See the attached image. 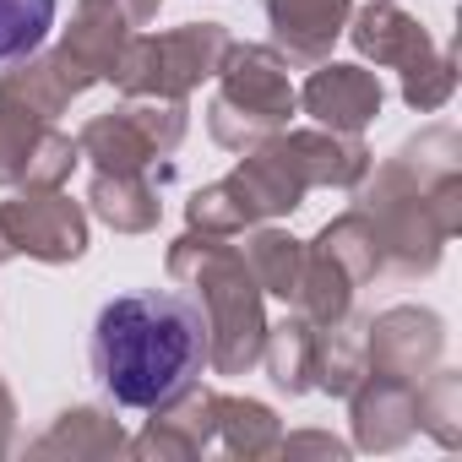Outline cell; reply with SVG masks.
Listing matches in <instances>:
<instances>
[{
	"label": "cell",
	"mask_w": 462,
	"mask_h": 462,
	"mask_svg": "<svg viewBox=\"0 0 462 462\" xmlns=\"http://www.w3.org/2000/svg\"><path fill=\"white\" fill-rule=\"evenodd\" d=\"M12 419H17V402H12V392H6V381H0V451L12 446Z\"/></svg>",
	"instance_id": "4dcf8cb0"
},
{
	"label": "cell",
	"mask_w": 462,
	"mask_h": 462,
	"mask_svg": "<svg viewBox=\"0 0 462 462\" xmlns=\"http://www.w3.org/2000/svg\"><path fill=\"white\" fill-rule=\"evenodd\" d=\"M131 440L104 408H66L50 435L33 440V457H120Z\"/></svg>",
	"instance_id": "7402d4cb"
},
{
	"label": "cell",
	"mask_w": 462,
	"mask_h": 462,
	"mask_svg": "<svg viewBox=\"0 0 462 462\" xmlns=\"http://www.w3.org/2000/svg\"><path fill=\"white\" fill-rule=\"evenodd\" d=\"M300 109L316 125H327V131L359 136L381 115V82L365 66H332V60H321V66H310V82L300 88Z\"/></svg>",
	"instance_id": "4fadbf2b"
},
{
	"label": "cell",
	"mask_w": 462,
	"mask_h": 462,
	"mask_svg": "<svg viewBox=\"0 0 462 462\" xmlns=\"http://www.w3.org/2000/svg\"><path fill=\"white\" fill-rule=\"evenodd\" d=\"M240 262L251 267L256 289L262 294H278V300H294V283H300V262H305V245L283 228H256V235L240 245Z\"/></svg>",
	"instance_id": "cb8c5ba5"
},
{
	"label": "cell",
	"mask_w": 462,
	"mask_h": 462,
	"mask_svg": "<svg viewBox=\"0 0 462 462\" xmlns=\"http://www.w3.org/2000/svg\"><path fill=\"white\" fill-rule=\"evenodd\" d=\"M55 6L60 0H0V66L44 44V33L55 28Z\"/></svg>",
	"instance_id": "4316f807"
},
{
	"label": "cell",
	"mask_w": 462,
	"mask_h": 462,
	"mask_svg": "<svg viewBox=\"0 0 462 462\" xmlns=\"http://www.w3.org/2000/svg\"><path fill=\"white\" fill-rule=\"evenodd\" d=\"M93 375L120 408H163L180 392L196 386L207 370V316L196 294L180 289H147V294H120L98 310L93 327Z\"/></svg>",
	"instance_id": "6da1fadb"
},
{
	"label": "cell",
	"mask_w": 462,
	"mask_h": 462,
	"mask_svg": "<svg viewBox=\"0 0 462 462\" xmlns=\"http://www.w3.org/2000/svg\"><path fill=\"white\" fill-rule=\"evenodd\" d=\"M267 23L289 66H321L348 28V0H267Z\"/></svg>",
	"instance_id": "9a60e30c"
},
{
	"label": "cell",
	"mask_w": 462,
	"mask_h": 462,
	"mask_svg": "<svg viewBox=\"0 0 462 462\" xmlns=\"http://www.w3.org/2000/svg\"><path fill=\"white\" fill-rule=\"evenodd\" d=\"M348 408H354V440L365 451H397L419 430V386L402 375L370 370L348 392Z\"/></svg>",
	"instance_id": "5bb4252c"
},
{
	"label": "cell",
	"mask_w": 462,
	"mask_h": 462,
	"mask_svg": "<svg viewBox=\"0 0 462 462\" xmlns=\"http://www.w3.org/2000/svg\"><path fill=\"white\" fill-rule=\"evenodd\" d=\"M278 451H283V457H289V451H327V457H343L348 446L332 440V435H289V440H278Z\"/></svg>",
	"instance_id": "f1b7e54d"
},
{
	"label": "cell",
	"mask_w": 462,
	"mask_h": 462,
	"mask_svg": "<svg viewBox=\"0 0 462 462\" xmlns=\"http://www.w3.org/2000/svg\"><path fill=\"white\" fill-rule=\"evenodd\" d=\"M228 44L235 39H228L223 23H185L174 33H131L109 82L125 98H190L207 77H217Z\"/></svg>",
	"instance_id": "5b68a950"
},
{
	"label": "cell",
	"mask_w": 462,
	"mask_h": 462,
	"mask_svg": "<svg viewBox=\"0 0 462 462\" xmlns=\"http://www.w3.org/2000/svg\"><path fill=\"white\" fill-rule=\"evenodd\" d=\"M115 6H120V12H125L136 28H147V23L158 17V6H163V0H115Z\"/></svg>",
	"instance_id": "f546056e"
},
{
	"label": "cell",
	"mask_w": 462,
	"mask_h": 462,
	"mask_svg": "<svg viewBox=\"0 0 462 462\" xmlns=\"http://www.w3.org/2000/svg\"><path fill=\"white\" fill-rule=\"evenodd\" d=\"M131 33H136V23L115 6V0H77V17H71V28L60 39V55L88 82H109V71L120 60V50L131 44Z\"/></svg>",
	"instance_id": "e0dca14e"
},
{
	"label": "cell",
	"mask_w": 462,
	"mask_h": 462,
	"mask_svg": "<svg viewBox=\"0 0 462 462\" xmlns=\"http://www.w3.org/2000/svg\"><path fill=\"white\" fill-rule=\"evenodd\" d=\"M462 169V142L457 131L446 125H430L419 131L413 142H402L381 169L375 180L365 174L354 190H359V212L370 217L375 228V245H381V267H392L397 278H424L440 267V251H446V223L435 212V180L440 174H457Z\"/></svg>",
	"instance_id": "7a4b0ae2"
},
{
	"label": "cell",
	"mask_w": 462,
	"mask_h": 462,
	"mask_svg": "<svg viewBox=\"0 0 462 462\" xmlns=\"http://www.w3.org/2000/svg\"><path fill=\"white\" fill-rule=\"evenodd\" d=\"M88 207L115 228V235H147V228H158V217H163V201L147 185V174H93Z\"/></svg>",
	"instance_id": "ffe728a7"
},
{
	"label": "cell",
	"mask_w": 462,
	"mask_h": 462,
	"mask_svg": "<svg viewBox=\"0 0 462 462\" xmlns=\"http://www.w3.org/2000/svg\"><path fill=\"white\" fill-rule=\"evenodd\" d=\"M283 430H278V413L267 402H251V397H217V440L228 457H267L278 451Z\"/></svg>",
	"instance_id": "603a6c76"
},
{
	"label": "cell",
	"mask_w": 462,
	"mask_h": 462,
	"mask_svg": "<svg viewBox=\"0 0 462 462\" xmlns=\"http://www.w3.org/2000/svg\"><path fill=\"white\" fill-rule=\"evenodd\" d=\"M370 375V348H365V321L354 316H337L327 327H316V365H310V381L332 397H348L359 381Z\"/></svg>",
	"instance_id": "d6986e66"
},
{
	"label": "cell",
	"mask_w": 462,
	"mask_h": 462,
	"mask_svg": "<svg viewBox=\"0 0 462 462\" xmlns=\"http://www.w3.org/2000/svg\"><path fill=\"white\" fill-rule=\"evenodd\" d=\"M457 419H462V375L435 370L430 386H419V430H430L440 446H457Z\"/></svg>",
	"instance_id": "83f0119b"
},
{
	"label": "cell",
	"mask_w": 462,
	"mask_h": 462,
	"mask_svg": "<svg viewBox=\"0 0 462 462\" xmlns=\"http://www.w3.org/2000/svg\"><path fill=\"white\" fill-rule=\"evenodd\" d=\"M217 440V392L190 386L174 402L152 408V424L125 446L136 457H201Z\"/></svg>",
	"instance_id": "2e32d148"
},
{
	"label": "cell",
	"mask_w": 462,
	"mask_h": 462,
	"mask_svg": "<svg viewBox=\"0 0 462 462\" xmlns=\"http://www.w3.org/2000/svg\"><path fill=\"white\" fill-rule=\"evenodd\" d=\"M223 185L235 190L245 228H251V223H267V217L294 212V207L305 201V190H310V180H305V169H300V158H294V147H289V136H283V131H278V136H267L262 147H251V152L240 158V169L228 174Z\"/></svg>",
	"instance_id": "9c48e42d"
},
{
	"label": "cell",
	"mask_w": 462,
	"mask_h": 462,
	"mask_svg": "<svg viewBox=\"0 0 462 462\" xmlns=\"http://www.w3.org/2000/svg\"><path fill=\"white\" fill-rule=\"evenodd\" d=\"M0 228H6V245L17 256L50 262V267L77 262L88 251V212L60 185H23L0 207Z\"/></svg>",
	"instance_id": "ba28073f"
},
{
	"label": "cell",
	"mask_w": 462,
	"mask_h": 462,
	"mask_svg": "<svg viewBox=\"0 0 462 462\" xmlns=\"http://www.w3.org/2000/svg\"><path fill=\"white\" fill-rule=\"evenodd\" d=\"M348 39H354V50H359L365 60L402 71V104H408V109L435 115V109L451 98V88H457V60H451L446 50H435L430 33H424L402 6H392V0H370V6L354 17Z\"/></svg>",
	"instance_id": "8992f818"
},
{
	"label": "cell",
	"mask_w": 462,
	"mask_h": 462,
	"mask_svg": "<svg viewBox=\"0 0 462 462\" xmlns=\"http://www.w3.org/2000/svg\"><path fill=\"white\" fill-rule=\"evenodd\" d=\"M365 348H370V370H381V375H402V381L419 386V381L440 365L446 327H440L435 310L397 305V310H381L375 321H365Z\"/></svg>",
	"instance_id": "8fae6325"
},
{
	"label": "cell",
	"mask_w": 462,
	"mask_h": 462,
	"mask_svg": "<svg viewBox=\"0 0 462 462\" xmlns=\"http://www.w3.org/2000/svg\"><path fill=\"white\" fill-rule=\"evenodd\" d=\"M262 359H267V375H273L289 397L310 392V386H316V381H310V365H316V327H310L305 316H294V321H283V327H267Z\"/></svg>",
	"instance_id": "d4e9b609"
},
{
	"label": "cell",
	"mask_w": 462,
	"mask_h": 462,
	"mask_svg": "<svg viewBox=\"0 0 462 462\" xmlns=\"http://www.w3.org/2000/svg\"><path fill=\"white\" fill-rule=\"evenodd\" d=\"M300 93L289 82V60L273 44H228L217 66V98L207 104V131L228 152H251L289 125Z\"/></svg>",
	"instance_id": "277c9868"
},
{
	"label": "cell",
	"mask_w": 462,
	"mask_h": 462,
	"mask_svg": "<svg viewBox=\"0 0 462 462\" xmlns=\"http://www.w3.org/2000/svg\"><path fill=\"white\" fill-rule=\"evenodd\" d=\"M6 66L12 71H0V104L17 109V115H33V120H50V125L71 109V98H82L93 88L60 50L55 55L33 50V55H17Z\"/></svg>",
	"instance_id": "7c38bea8"
},
{
	"label": "cell",
	"mask_w": 462,
	"mask_h": 462,
	"mask_svg": "<svg viewBox=\"0 0 462 462\" xmlns=\"http://www.w3.org/2000/svg\"><path fill=\"white\" fill-rule=\"evenodd\" d=\"M310 245H321L337 267H348V278L354 283H370L375 273H381V245H375V228H370V217L354 207V212H343V217H332L321 235L310 240Z\"/></svg>",
	"instance_id": "484cf974"
},
{
	"label": "cell",
	"mask_w": 462,
	"mask_h": 462,
	"mask_svg": "<svg viewBox=\"0 0 462 462\" xmlns=\"http://www.w3.org/2000/svg\"><path fill=\"white\" fill-rule=\"evenodd\" d=\"M283 136H289V147H294V158H300V169H305L310 185L354 190L370 174V147L359 136H348V131L316 125V131H283Z\"/></svg>",
	"instance_id": "ac0fdd59"
},
{
	"label": "cell",
	"mask_w": 462,
	"mask_h": 462,
	"mask_svg": "<svg viewBox=\"0 0 462 462\" xmlns=\"http://www.w3.org/2000/svg\"><path fill=\"white\" fill-rule=\"evenodd\" d=\"M169 278L190 283V294L207 316V348H212L207 365L217 375H245L262 359L267 310H262V289H256L251 267L228 245V235H201V228L180 235L169 251Z\"/></svg>",
	"instance_id": "3957f363"
},
{
	"label": "cell",
	"mask_w": 462,
	"mask_h": 462,
	"mask_svg": "<svg viewBox=\"0 0 462 462\" xmlns=\"http://www.w3.org/2000/svg\"><path fill=\"white\" fill-rule=\"evenodd\" d=\"M77 142L60 136L50 120L17 115L0 104V185H66L77 169Z\"/></svg>",
	"instance_id": "30bf717a"
},
{
	"label": "cell",
	"mask_w": 462,
	"mask_h": 462,
	"mask_svg": "<svg viewBox=\"0 0 462 462\" xmlns=\"http://www.w3.org/2000/svg\"><path fill=\"white\" fill-rule=\"evenodd\" d=\"M12 256H17V251H12V245H6V228H0V267H6V262H12Z\"/></svg>",
	"instance_id": "1f68e13d"
},
{
	"label": "cell",
	"mask_w": 462,
	"mask_h": 462,
	"mask_svg": "<svg viewBox=\"0 0 462 462\" xmlns=\"http://www.w3.org/2000/svg\"><path fill=\"white\" fill-rule=\"evenodd\" d=\"M185 98H125L77 131V152L98 174H142L152 158H169L185 142Z\"/></svg>",
	"instance_id": "52a82bcc"
},
{
	"label": "cell",
	"mask_w": 462,
	"mask_h": 462,
	"mask_svg": "<svg viewBox=\"0 0 462 462\" xmlns=\"http://www.w3.org/2000/svg\"><path fill=\"white\" fill-rule=\"evenodd\" d=\"M354 278L348 267H337L321 245H305V262H300V283H294V310L310 321V327H327L337 316L354 310Z\"/></svg>",
	"instance_id": "44dd1931"
}]
</instances>
